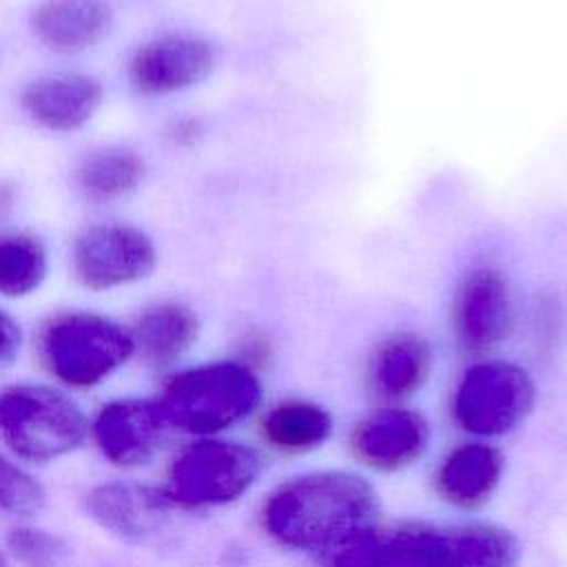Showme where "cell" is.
<instances>
[{"mask_svg":"<svg viewBox=\"0 0 567 567\" xmlns=\"http://www.w3.org/2000/svg\"><path fill=\"white\" fill-rule=\"evenodd\" d=\"M372 487L346 472L297 476L277 487L264 507L272 538L299 549H337L370 529Z\"/></svg>","mask_w":567,"mask_h":567,"instance_id":"cell-1","label":"cell"},{"mask_svg":"<svg viewBox=\"0 0 567 567\" xmlns=\"http://www.w3.org/2000/svg\"><path fill=\"white\" fill-rule=\"evenodd\" d=\"M40 365L60 388L93 390L133 357L131 326L93 310H64L42 321L35 334Z\"/></svg>","mask_w":567,"mask_h":567,"instance_id":"cell-2","label":"cell"},{"mask_svg":"<svg viewBox=\"0 0 567 567\" xmlns=\"http://www.w3.org/2000/svg\"><path fill=\"white\" fill-rule=\"evenodd\" d=\"M89 439V416L62 388L18 381L0 388V447L33 465L55 463Z\"/></svg>","mask_w":567,"mask_h":567,"instance_id":"cell-3","label":"cell"},{"mask_svg":"<svg viewBox=\"0 0 567 567\" xmlns=\"http://www.w3.org/2000/svg\"><path fill=\"white\" fill-rule=\"evenodd\" d=\"M261 399L257 374L239 361H213L166 379L155 403L168 430L199 439L244 421Z\"/></svg>","mask_w":567,"mask_h":567,"instance_id":"cell-4","label":"cell"},{"mask_svg":"<svg viewBox=\"0 0 567 567\" xmlns=\"http://www.w3.org/2000/svg\"><path fill=\"white\" fill-rule=\"evenodd\" d=\"M259 474V454L241 443L206 436L182 447L159 487L173 507H219L244 496Z\"/></svg>","mask_w":567,"mask_h":567,"instance_id":"cell-5","label":"cell"},{"mask_svg":"<svg viewBox=\"0 0 567 567\" xmlns=\"http://www.w3.org/2000/svg\"><path fill=\"white\" fill-rule=\"evenodd\" d=\"M157 259L153 237L126 221L89 224L71 246V272L91 292L140 284L155 272Z\"/></svg>","mask_w":567,"mask_h":567,"instance_id":"cell-6","label":"cell"},{"mask_svg":"<svg viewBox=\"0 0 567 567\" xmlns=\"http://www.w3.org/2000/svg\"><path fill=\"white\" fill-rule=\"evenodd\" d=\"M534 405L529 374L509 361L472 365L454 394V419L472 434L494 436L514 430Z\"/></svg>","mask_w":567,"mask_h":567,"instance_id":"cell-7","label":"cell"},{"mask_svg":"<svg viewBox=\"0 0 567 567\" xmlns=\"http://www.w3.org/2000/svg\"><path fill=\"white\" fill-rule=\"evenodd\" d=\"M215 69V51L195 33H159L135 49L126 80L140 97H168L202 84Z\"/></svg>","mask_w":567,"mask_h":567,"instance_id":"cell-8","label":"cell"},{"mask_svg":"<svg viewBox=\"0 0 567 567\" xmlns=\"http://www.w3.org/2000/svg\"><path fill=\"white\" fill-rule=\"evenodd\" d=\"M168 425L155 399L122 396L106 401L89 419V436L100 456L120 470H135L159 452Z\"/></svg>","mask_w":567,"mask_h":567,"instance_id":"cell-9","label":"cell"},{"mask_svg":"<svg viewBox=\"0 0 567 567\" xmlns=\"http://www.w3.org/2000/svg\"><path fill=\"white\" fill-rule=\"evenodd\" d=\"M396 534L427 567H516L520 556L516 538L494 525H412Z\"/></svg>","mask_w":567,"mask_h":567,"instance_id":"cell-10","label":"cell"},{"mask_svg":"<svg viewBox=\"0 0 567 567\" xmlns=\"http://www.w3.org/2000/svg\"><path fill=\"white\" fill-rule=\"evenodd\" d=\"M454 328L470 352H487L514 328V295L507 277L492 266L470 270L456 288Z\"/></svg>","mask_w":567,"mask_h":567,"instance_id":"cell-11","label":"cell"},{"mask_svg":"<svg viewBox=\"0 0 567 567\" xmlns=\"http://www.w3.org/2000/svg\"><path fill=\"white\" fill-rule=\"evenodd\" d=\"M104 104L102 82L84 71H58L33 78L20 93L24 115L51 133L84 128Z\"/></svg>","mask_w":567,"mask_h":567,"instance_id":"cell-12","label":"cell"},{"mask_svg":"<svg viewBox=\"0 0 567 567\" xmlns=\"http://www.w3.org/2000/svg\"><path fill=\"white\" fill-rule=\"evenodd\" d=\"M171 507L162 489L131 481L100 483L84 496L86 516L131 545H148Z\"/></svg>","mask_w":567,"mask_h":567,"instance_id":"cell-13","label":"cell"},{"mask_svg":"<svg viewBox=\"0 0 567 567\" xmlns=\"http://www.w3.org/2000/svg\"><path fill=\"white\" fill-rule=\"evenodd\" d=\"M115 24L111 0H42L29 20L33 38L60 55L97 47Z\"/></svg>","mask_w":567,"mask_h":567,"instance_id":"cell-14","label":"cell"},{"mask_svg":"<svg viewBox=\"0 0 567 567\" xmlns=\"http://www.w3.org/2000/svg\"><path fill=\"white\" fill-rule=\"evenodd\" d=\"M427 436V423L421 414L403 408H388L357 427L352 445L368 465L396 470L421 456Z\"/></svg>","mask_w":567,"mask_h":567,"instance_id":"cell-15","label":"cell"},{"mask_svg":"<svg viewBox=\"0 0 567 567\" xmlns=\"http://www.w3.org/2000/svg\"><path fill=\"white\" fill-rule=\"evenodd\" d=\"M199 317L179 301H157L144 308L133 326L135 357L148 368H168L177 363L199 339Z\"/></svg>","mask_w":567,"mask_h":567,"instance_id":"cell-16","label":"cell"},{"mask_svg":"<svg viewBox=\"0 0 567 567\" xmlns=\"http://www.w3.org/2000/svg\"><path fill=\"white\" fill-rule=\"evenodd\" d=\"M430 368V343L414 332H396L372 352L370 383L381 396L405 399L425 383Z\"/></svg>","mask_w":567,"mask_h":567,"instance_id":"cell-17","label":"cell"},{"mask_svg":"<svg viewBox=\"0 0 567 567\" xmlns=\"http://www.w3.org/2000/svg\"><path fill=\"white\" fill-rule=\"evenodd\" d=\"M146 173L144 157L126 146H100L84 153L75 166V186L93 204L128 197Z\"/></svg>","mask_w":567,"mask_h":567,"instance_id":"cell-18","label":"cell"},{"mask_svg":"<svg viewBox=\"0 0 567 567\" xmlns=\"http://www.w3.org/2000/svg\"><path fill=\"white\" fill-rule=\"evenodd\" d=\"M503 472V456L485 443L456 447L439 470V489L456 505L472 507L489 498Z\"/></svg>","mask_w":567,"mask_h":567,"instance_id":"cell-19","label":"cell"},{"mask_svg":"<svg viewBox=\"0 0 567 567\" xmlns=\"http://www.w3.org/2000/svg\"><path fill=\"white\" fill-rule=\"evenodd\" d=\"M51 270L47 244L31 230H0V297L20 301L35 295Z\"/></svg>","mask_w":567,"mask_h":567,"instance_id":"cell-20","label":"cell"},{"mask_svg":"<svg viewBox=\"0 0 567 567\" xmlns=\"http://www.w3.org/2000/svg\"><path fill=\"white\" fill-rule=\"evenodd\" d=\"M332 432L330 414L306 401H288L272 408L264 419V436L284 452H308Z\"/></svg>","mask_w":567,"mask_h":567,"instance_id":"cell-21","label":"cell"},{"mask_svg":"<svg viewBox=\"0 0 567 567\" xmlns=\"http://www.w3.org/2000/svg\"><path fill=\"white\" fill-rule=\"evenodd\" d=\"M49 505V492L31 467L0 447V514L22 523L40 516Z\"/></svg>","mask_w":567,"mask_h":567,"instance_id":"cell-22","label":"cell"},{"mask_svg":"<svg viewBox=\"0 0 567 567\" xmlns=\"http://www.w3.org/2000/svg\"><path fill=\"white\" fill-rule=\"evenodd\" d=\"M330 567H427L403 540L394 534H365L332 549Z\"/></svg>","mask_w":567,"mask_h":567,"instance_id":"cell-23","label":"cell"},{"mask_svg":"<svg viewBox=\"0 0 567 567\" xmlns=\"http://www.w3.org/2000/svg\"><path fill=\"white\" fill-rule=\"evenodd\" d=\"M7 554L24 567H62L71 547L55 532L20 523L7 534Z\"/></svg>","mask_w":567,"mask_h":567,"instance_id":"cell-24","label":"cell"},{"mask_svg":"<svg viewBox=\"0 0 567 567\" xmlns=\"http://www.w3.org/2000/svg\"><path fill=\"white\" fill-rule=\"evenodd\" d=\"M24 332L18 319L0 306V370L13 365L22 352Z\"/></svg>","mask_w":567,"mask_h":567,"instance_id":"cell-25","label":"cell"},{"mask_svg":"<svg viewBox=\"0 0 567 567\" xmlns=\"http://www.w3.org/2000/svg\"><path fill=\"white\" fill-rule=\"evenodd\" d=\"M0 567H11V556L4 549H0Z\"/></svg>","mask_w":567,"mask_h":567,"instance_id":"cell-26","label":"cell"}]
</instances>
